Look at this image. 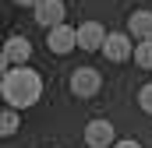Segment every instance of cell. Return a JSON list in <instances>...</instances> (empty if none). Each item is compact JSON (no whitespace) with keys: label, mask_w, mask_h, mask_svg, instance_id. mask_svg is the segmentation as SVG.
I'll return each mask as SVG.
<instances>
[{"label":"cell","mask_w":152,"mask_h":148,"mask_svg":"<svg viewBox=\"0 0 152 148\" xmlns=\"http://www.w3.org/2000/svg\"><path fill=\"white\" fill-rule=\"evenodd\" d=\"M67 88H71V95H78V99H92L103 88V74L96 71V67H78L71 74V81H67Z\"/></svg>","instance_id":"cell-2"},{"label":"cell","mask_w":152,"mask_h":148,"mask_svg":"<svg viewBox=\"0 0 152 148\" xmlns=\"http://www.w3.org/2000/svg\"><path fill=\"white\" fill-rule=\"evenodd\" d=\"M14 131H18V110H11V106H7L4 116H0V134H4V138H11Z\"/></svg>","instance_id":"cell-11"},{"label":"cell","mask_w":152,"mask_h":148,"mask_svg":"<svg viewBox=\"0 0 152 148\" xmlns=\"http://www.w3.org/2000/svg\"><path fill=\"white\" fill-rule=\"evenodd\" d=\"M32 60V42L25 36H11L4 42V57H0V64H4V71H11V67H25Z\"/></svg>","instance_id":"cell-4"},{"label":"cell","mask_w":152,"mask_h":148,"mask_svg":"<svg viewBox=\"0 0 152 148\" xmlns=\"http://www.w3.org/2000/svg\"><path fill=\"white\" fill-rule=\"evenodd\" d=\"M46 46H50L57 57L71 53V49L78 46V28H71V25H57V28H50V39H46Z\"/></svg>","instance_id":"cell-8"},{"label":"cell","mask_w":152,"mask_h":148,"mask_svg":"<svg viewBox=\"0 0 152 148\" xmlns=\"http://www.w3.org/2000/svg\"><path fill=\"white\" fill-rule=\"evenodd\" d=\"M85 145L88 148H113L117 145V131L106 116H96L85 123Z\"/></svg>","instance_id":"cell-3"},{"label":"cell","mask_w":152,"mask_h":148,"mask_svg":"<svg viewBox=\"0 0 152 148\" xmlns=\"http://www.w3.org/2000/svg\"><path fill=\"white\" fill-rule=\"evenodd\" d=\"M64 18H67V4H64V0H42L36 7V21L46 32L57 28V25H64Z\"/></svg>","instance_id":"cell-6"},{"label":"cell","mask_w":152,"mask_h":148,"mask_svg":"<svg viewBox=\"0 0 152 148\" xmlns=\"http://www.w3.org/2000/svg\"><path fill=\"white\" fill-rule=\"evenodd\" d=\"M14 4H18V7H39L42 0H14Z\"/></svg>","instance_id":"cell-14"},{"label":"cell","mask_w":152,"mask_h":148,"mask_svg":"<svg viewBox=\"0 0 152 148\" xmlns=\"http://www.w3.org/2000/svg\"><path fill=\"white\" fill-rule=\"evenodd\" d=\"M138 106H142V113H149V116H152V81L138 88Z\"/></svg>","instance_id":"cell-12"},{"label":"cell","mask_w":152,"mask_h":148,"mask_svg":"<svg viewBox=\"0 0 152 148\" xmlns=\"http://www.w3.org/2000/svg\"><path fill=\"white\" fill-rule=\"evenodd\" d=\"M99 53H103L106 60H113V64H124V60H131V57H134V42H131L127 32H110Z\"/></svg>","instance_id":"cell-5"},{"label":"cell","mask_w":152,"mask_h":148,"mask_svg":"<svg viewBox=\"0 0 152 148\" xmlns=\"http://www.w3.org/2000/svg\"><path fill=\"white\" fill-rule=\"evenodd\" d=\"M113 148H142V145H138V141H134V138H120V141H117Z\"/></svg>","instance_id":"cell-13"},{"label":"cell","mask_w":152,"mask_h":148,"mask_svg":"<svg viewBox=\"0 0 152 148\" xmlns=\"http://www.w3.org/2000/svg\"><path fill=\"white\" fill-rule=\"evenodd\" d=\"M0 95H4V102L11 110H28L42 95V78L36 71H28V67H11V71H4Z\"/></svg>","instance_id":"cell-1"},{"label":"cell","mask_w":152,"mask_h":148,"mask_svg":"<svg viewBox=\"0 0 152 148\" xmlns=\"http://www.w3.org/2000/svg\"><path fill=\"white\" fill-rule=\"evenodd\" d=\"M106 36H110V32H106L99 21H85V25H78V49H88V53H96V49H103Z\"/></svg>","instance_id":"cell-7"},{"label":"cell","mask_w":152,"mask_h":148,"mask_svg":"<svg viewBox=\"0 0 152 148\" xmlns=\"http://www.w3.org/2000/svg\"><path fill=\"white\" fill-rule=\"evenodd\" d=\"M134 64H138L142 71H152V39L134 46Z\"/></svg>","instance_id":"cell-10"},{"label":"cell","mask_w":152,"mask_h":148,"mask_svg":"<svg viewBox=\"0 0 152 148\" xmlns=\"http://www.w3.org/2000/svg\"><path fill=\"white\" fill-rule=\"evenodd\" d=\"M127 36L138 39V42H149L152 39V11H134L127 18Z\"/></svg>","instance_id":"cell-9"}]
</instances>
